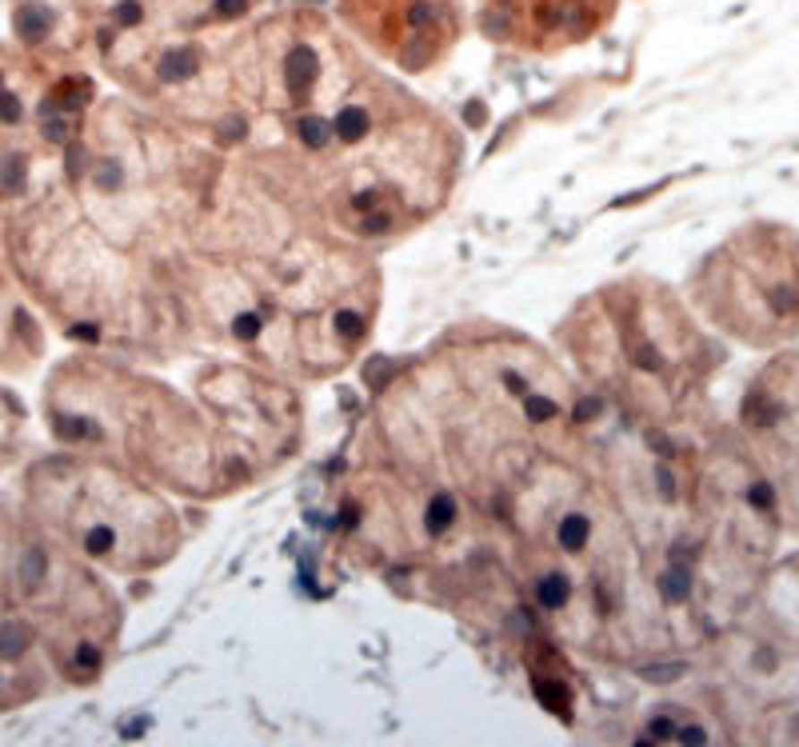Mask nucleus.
I'll list each match as a JSON object with an SVG mask.
<instances>
[{
	"mask_svg": "<svg viewBox=\"0 0 799 747\" xmlns=\"http://www.w3.org/2000/svg\"><path fill=\"white\" fill-rule=\"evenodd\" d=\"M552 588H560V591H564V580H552ZM544 599H548V604H552V607H556V591H548V596H544Z\"/></svg>",
	"mask_w": 799,
	"mask_h": 747,
	"instance_id": "8",
	"label": "nucleus"
},
{
	"mask_svg": "<svg viewBox=\"0 0 799 747\" xmlns=\"http://www.w3.org/2000/svg\"><path fill=\"white\" fill-rule=\"evenodd\" d=\"M24 648V632H16L13 624H0V656H16Z\"/></svg>",
	"mask_w": 799,
	"mask_h": 747,
	"instance_id": "4",
	"label": "nucleus"
},
{
	"mask_svg": "<svg viewBox=\"0 0 799 747\" xmlns=\"http://www.w3.org/2000/svg\"><path fill=\"white\" fill-rule=\"evenodd\" d=\"M0 120H8V124L21 120V100H16L13 92H0Z\"/></svg>",
	"mask_w": 799,
	"mask_h": 747,
	"instance_id": "6",
	"label": "nucleus"
},
{
	"mask_svg": "<svg viewBox=\"0 0 799 747\" xmlns=\"http://www.w3.org/2000/svg\"><path fill=\"white\" fill-rule=\"evenodd\" d=\"M0 92H4V72H0Z\"/></svg>",
	"mask_w": 799,
	"mask_h": 747,
	"instance_id": "9",
	"label": "nucleus"
},
{
	"mask_svg": "<svg viewBox=\"0 0 799 747\" xmlns=\"http://www.w3.org/2000/svg\"><path fill=\"white\" fill-rule=\"evenodd\" d=\"M113 21H116V24H124V29H128V24H140V21H144L140 0H120V4L113 8Z\"/></svg>",
	"mask_w": 799,
	"mask_h": 747,
	"instance_id": "3",
	"label": "nucleus"
},
{
	"mask_svg": "<svg viewBox=\"0 0 799 747\" xmlns=\"http://www.w3.org/2000/svg\"><path fill=\"white\" fill-rule=\"evenodd\" d=\"M48 29H53V13L40 4H21L16 8V37L24 40V45H40V40L48 37Z\"/></svg>",
	"mask_w": 799,
	"mask_h": 747,
	"instance_id": "1",
	"label": "nucleus"
},
{
	"mask_svg": "<svg viewBox=\"0 0 799 747\" xmlns=\"http://www.w3.org/2000/svg\"><path fill=\"white\" fill-rule=\"evenodd\" d=\"M408 21H412V24H416V29H428V24H436V8H432V4H428V0H420V4H412Z\"/></svg>",
	"mask_w": 799,
	"mask_h": 747,
	"instance_id": "5",
	"label": "nucleus"
},
{
	"mask_svg": "<svg viewBox=\"0 0 799 747\" xmlns=\"http://www.w3.org/2000/svg\"><path fill=\"white\" fill-rule=\"evenodd\" d=\"M196 68H200V56H196V48H188V45L160 60V76H165V81H184V76H192Z\"/></svg>",
	"mask_w": 799,
	"mask_h": 747,
	"instance_id": "2",
	"label": "nucleus"
},
{
	"mask_svg": "<svg viewBox=\"0 0 799 747\" xmlns=\"http://www.w3.org/2000/svg\"><path fill=\"white\" fill-rule=\"evenodd\" d=\"M248 0H217V16H244Z\"/></svg>",
	"mask_w": 799,
	"mask_h": 747,
	"instance_id": "7",
	"label": "nucleus"
}]
</instances>
